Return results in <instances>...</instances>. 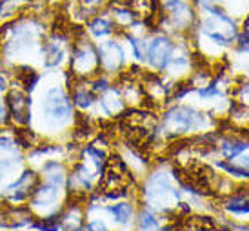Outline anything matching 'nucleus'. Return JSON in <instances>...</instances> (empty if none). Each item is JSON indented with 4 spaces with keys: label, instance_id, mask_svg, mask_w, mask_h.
Returning a JSON list of instances; mask_svg holds the SVG:
<instances>
[{
    "label": "nucleus",
    "instance_id": "f257e3e1",
    "mask_svg": "<svg viewBox=\"0 0 249 231\" xmlns=\"http://www.w3.org/2000/svg\"><path fill=\"white\" fill-rule=\"evenodd\" d=\"M202 117H204V115L196 113L195 109H191V107L177 106V107H173L169 113H166L164 122H166L167 129L173 131V133H187V131L196 129V127L200 126V122L204 120Z\"/></svg>",
    "mask_w": 249,
    "mask_h": 231
},
{
    "label": "nucleus",
    "instance_id": "f03ea898",
    "mask_svg": "<svg viewBox=\"0 0 249 231\" xmlns=\"http://www.w3.org/2000/svg\"><path fill=\"white\" fill-rule=\"evenodd\" d=\"M44 115L48 119L55 120L58 124H62L66 120H70L73 107L70 104V98L66 97L58 88H53L46 93V102H44Z\"/></svg>",
    "mask_w": 249,
    "mask_h": 231
},
{
    "label": "nucleus",
    "instance_id": "7ed1b4c3",
    "mask_svg": "<svg viewBox=\"0 0 249 231\" xmlns=\"http://www.w3.org/2000/svg\"><path fill=\"white\" fill-rule=\"evenodd\" d=\"M171 53H173V44L164 35L155 36L147 44V58L157 70H166L171 60Z\"/></svg>",
    "mask_w": 249,
    "mask_h": 231
},
{
    "label": "nucleus",
    "instance_id": "20e7f679",
    "mask_svg": "<svg viewBox=\"0 0 249 231\" xmlns=\"http://www.w3.org/2000/svg\"><path fill=\"white\" fill-rule=\"evenodd\" d=\"M98 66L97 51L91 48L89 42L78 46L71 58V68L76 71V75H91V71Z\"/></svg>",
    "mask_w": 249,
    "mask_h": 231
},
{
    "label": "nucleus",
    "instance_id": "39448f33",
    "mask_svg": "<svg viewBox=\"0 0 249 231\" xmlns=\"http://www.w3.org/2000/svg\"><path fill=\"white\" fill-rule=\"evenodd\" d=\"M9 109H11V115H13V119L17 122H20V124H26L29 122V100L26 97V93L20 91V89H11L9 91Z\"/></svg>",
    "mask_w": 249,
    "mask_h": 231
},
{
    "label": "nucleus",
    "instance_id": "423d86ee",
    "mask_svg": "<svg viewBox=\"0 0 249 231\" xmlns=\"http://www.w3.org/2000/svg\"><path fill=\"white\" fill-rule=\"evenodd\" d=\"M122 60H124V53L115 42H107L104 48H100V64L107 71H115L122 64Z\"/></svg>",
    "mask_w": 249,
    "mask_h": 231
},
{
    "label": "nucleus",
    "instance_id": "0eeeda50",
    "mask_svg": "<svg viewBox=\"0 0 249 231\" xmlns=\"http://www.w3.org/2000/svg\"><path fill=\"white\" fill-rule=\"evenodd\" d=\"M166 7L169 9V15L177 28H184L191 22V9L184 0H167Z\"/></svg>",
    "mask_w": 249,
    "mask_h": 231
},
{
    "label": "nucleus",
    "instance_id": "6e6552de",
    "mask_svg": "<svg viewBox=\"0 0 249 231\" xmlns=\"http://www.w3.org/2000/svg\"><path fill=\"white\" fill-rule=\"evenodd\" d=\"M56 196H58V184L48 182L35 191L33 204L35 206H51V204H55Z\"/></svg>",
    "mask_w": 249,
    "mask_h": 231
},
{
    "label": "nucleus",
    "instance_id": "1a4fd4ad",
    "mask_svg": "<svg viewBox=\"0 0 249 231\" xmlns=\"http://www.w3.org/2000/svg\"><path fill=\"white\" fill-rule=\"evenodd\" d=\"M248 147H249V144L248 142H244V140L228 139V140H224V142H222L220 151L226 159H235V157H238L240 153H244Z\"/></svg>",
    "mask_w": 249,
    "mask_h": 231
},
{
    "label": "nucleus",
    "instance_id": "9d476101",
    "mask_svg": "<svg viewBox=\"0 0 249 231\" xmlns=\"http://www.w3.org/2000/svg\"><path fill=\"white\" fill-rule=\"evenodd\" d=\"M109 211L113 213V217H115V222L118 224H127L133 217V206L127 202H118V204H113L109 208Z\"/></svg>",
    "mask_w": 249,
    "mask_h": 231
},
{
    "label": "nucleus",
    "instance_id": "9b49d317",
    "mask_svg": "<svg viewBox=\"0 0 249 231\" xmlns=\"http://www.w3.org/2000/svg\"><path fill=\"white\" fill-rule=\"evenodd\" d=\"M89 31L95 36H107L113 33V24H111V20L106 18V17H97V18L89 24Z\"/></svg>",
    "mask_w": 249,
    "mask_h": 231
},
{
    "label": "nucleus",
    "instance_id": "f8f14e48",
    "mask_svg": "<svg viewBox=\"0 0 249 231\" xmlns=\"http://www.w3.org/2000/svg\"><path fill=\"white\" fill-rule=\"evenodd\" d=\"M155 7V0H129V9L140 17H149Z\"/></svg>",
    "mask_w": 249,
    "mask_h": 231
},
{
    "label": "nucleus",
    "instance_id": "ddd939ff",
    "mask_svg": "<svg viewBox=\"0 0 249 231\" xmlns=\"http://www.w3.org/2000/svg\"><path fill=\"white\" fill-rule=\"evenodd\" d=\"M159 218L151 215L149 211H142L139 218V230L140 231H153V230H159Z\"/></svg>",
    "mask_w": 249,
    "mask_h": 231
},
{
    "label": "nucleus",
    "instance_id": "4468645a",
    "mask_svg": "<svg viewBox=\"0 0 249 231\" xmlns=\"http://www.w3.org/2000/svg\"><path fill=\"white\" fill-rule=\"evenodd\" d=\"M73 100H75V104L78 106V107L86 109V107H89V106H91V102H93V97H91V93L88 91V89H78V91H75V97H73Z\"/></svg>",
    "mask_w": 249,
    "mask_h": 231
},
{
    "label": "nucleus",
    "instance_id": "2eb2a0df",
    "mask_svg": "<svg viewBox=\"0 0 249 231\" xmlns=\"http://www.w3.org/2000/svg\"><path fill=\"white\" fill-rule=\"evenodd\" d=\"M86 231H107V228H106V224L102 220H91L86 226Z\"/></svg>",
    "mask_w": 249,
    "mask_h": 231
},
{
    "label": "nucleus",
    "instance_id": "dca6fc26",
    "mask_svg": "<svg viewBox=\"0 0 249 231\" xmlns=\"http://www.w3.org/2000/svg\"><path fill=\"white\" fill-rule=\"evenodd\" d=\"M93 89H95V91H102V93H107V89H109V82H107V80H106V78H98L97 82H95V84H93Z\"/></svg>",
    "mask_w": 249,
    "mask_h": 231
},
{
    "label": "nucleus",
    "instance_id": "f3484780",
    "mask_svg": "<svg viewBox=\"0 0 249 231\" xmlns=\"http://www.w3.org/2000/svg\"><path fill=\"white\" fill-rule=\"evenodd\" d=\"M6 88H7V80H6V77L0 73V91H6Z\"/></svg>",
    "mask_w": 249,
    "mask_h": 231
},
{
    "label": "nucleus",
    "instance_id": "a211bd4d",
    "mask_svg": "<svg viewBox=\"0 0 249 231\" xmlns=\"http://www.w3.org/2000/svg\"><path fill=\"white\" fill-rule=\"evenodd\" d=\"M7 117V111H6V106H4V102L0 100V119H6Z\"/></svg>",
    "mask_w": 249,
    "mask_h": 231
},
{
    "label": "nucleus",
    "instance_id": "6ab92c4d",
    "mask_svg": "<svg viewBox=\"0 0 249 231\" xmlns=\"http://www.w3.org/2000/svg\"><path fill=\"white\" fill-rule=\"evenodd\" d=\"M238 164H240L242 168L249 169V159H246V157H240V160H238Z\"/></svg>",
    "mask_w": 249,
    "mask_h": 231
},
{
    "label": "nucleus",
    "instance_id": "aec40b11",
    "mask_svg": "<svg viewBox=\"0 0 249 231\" xmlns=\"http://www.w3.org/2000/svg\"><path fill=\"white\" fill-rule=\"evenodd\" d=\"M242 93H244V98H246V100H249V82L246 84V88L242 89Z\"/></svg>",
    "mask_w": 249,
    "mask_h": 231
}]
</instances>
